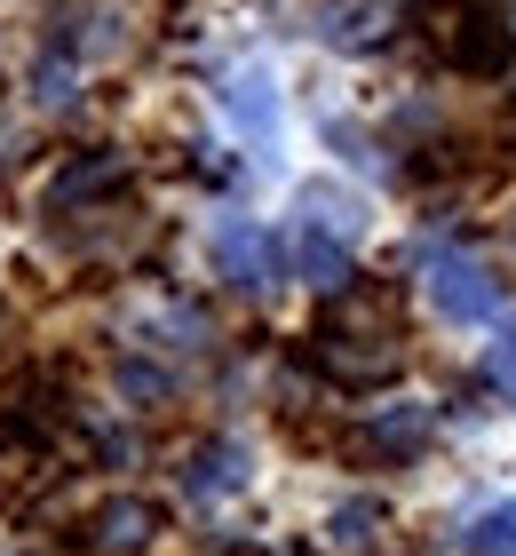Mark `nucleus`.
Returning a JSON list of instances; mask_svg holds the SVG:
<instances>
[{
  "mask_svg": "<svg viewBox=\"0 0 516 556\" xmlns=\"http://www.w3.org/2000/svg\"><path fill=\"white\" fill-rule=\"evenodd\" d=\"M366 231V207L342 184H302L294 191V263L310 287H350V255Z\"/></svg>",
  "mask_w": 516,
  "mask_h": 556,
  "instance_id": "nucleus-1",
  "label": "nucleus"
},
{
  "mask_svg": "<svg viewBox=\"0 0 516 556\" xmlns=\"http://www.w3.org/2000/svg\"><path fill=\"white\" fill-rule=\"evenodd\" d=\"M429 311L437 318H453V326H493L508 311V294H501V278L484 270L477 255H429Z\"/></svg>",
  "mask_w": 516,
  "mask_h": 556,
  "instance_id": "nucleus-2",
  "label": "nucleus"
},
{
  "mask_svg": "<svg viewBox=\"0 0 516 556\" xmlns=\"http://www.w3.org/2000/svg\"><path fill=\"white\" fill-rule=\"evenodd\" d=\"M215 270L230 278V287L263 294V287H278V270H287V247H278L263 223H223L215 231Z\"/></svg>",
  "mask_w": 516,
  "mask_h": 556,
  "instance_id": "nucleus-3",
  "label": "nucleus"
},
{
  "mask_svg": "<svg viewBox=\"0 0 516 556\" xmlns=\"http://www.w3.org/2000/svg\"><path fill=\"white\" fill-rule=\"evenodd\" d=\"M445 56H453V72H469V80H501V72L516 64V33H508V16H493V9L453 16Z\"/></svg>",
  "mask_w": 516,
  "mask_h": 556,
  "instance_id": "nucleus-4",
  "label": "nucleus"
},
{
  "mask_svg": "<svg viewBox=\"0 0 516 556\" xmlns=\"http://www.w3.org/2000/svg\"><path fill=\"white\" fill-rule=\"evenodd\" d=\"M310 366H318L333 390H381V382H398V350H357V334H333V326L310 342Z\"/></svg>",
  "mask_w": 516,
  "mask_h": 556,
  "instance_id": "nucleus-5",
  "label": "nucleus"
},
{
  "mask_svg": "<svg viewBox=\"0 0 516 556\" xmlns=\"http://www.w3.org/2000/svg\"><path fill=\"white\" fill-rule=\"evenodd\" d=\"M127 191V160L119 151H80L56 184H48V215H72L80 199H119Z\"/></svg>",
  "mask_w": 516,
  "mask_h": 556,
  "instance_id": "nucleus-6",
  "label": "nucleus"
},
{
  "mask_svg": "<svg viewBox=\"0 0 516 556\" xmlns=\"http://www.w3.org/2000/svg\"><path fill=\"white\" fill-rule=\"evenodd\" d=\"M151 533H160V509H151V501H136V493H112V501L88 517V541H96L103 556H136Z\"/></svg>",
  "mask_w": 516,
  "mask_h": 556,
  "instance_id": "nucleus-7",
  "label": "nucleus"
},
{
  "mask_svg": "<svg viewBox=\"0 0 516 556\" xmlns=\"http://www.w3.org/2000/svg\"><path fill=\"white\" fill-rule=\"evenodd\" d=\"M429 438V406H381L366 429H357V453H374V462H405V453H421Z\"/></svg>",
  "mask_w": 516,
  "mask_h": 556,
  "instance_id": "nucleus-8",
  "label": "nucleus"
},
{
  "mask_svg": "<svg viewBox=\"0 0 516 556\" xmlns=\"http://www.w3.org/2000/svg\"><path fill=\"white\" fill-rule=\"evenodd\" d=\"M398 16H405V0H342V9L326 16V40H342V48H381L398 33Z\"/></svg>",
  "mask_w": 516,
  "mask_h": 556,
  "instance_id": "nucleus-9",
  "label": "nucleus"
},
{
  "mask_svg": "<svg viewBox=\"0 0 516 556\" xmlns=\"http://www.w3.org/2000/svg\"><path fill=\"white\" fill-rule=\"evenodd\" d=\"M184 485H191L199 501L239 493V485H247V453H239V445H199V453H191V469H184Z\"/></svg>",
  "mask_w": 516,
  "mask_h": 556,
  "instance_id": "nucleus-10",
  "label": "nucleus"
},
{
  "mask_svg": "<svg viewBox=\"0 0 516 556\" xmlns=\"http://www.w3.org/2000/svg\"><path fill=\"white\" fill-rule=\"evenodd\" d=\"M469 556H516V501H493V509L469 517V533H461Z\"/></svg>",
  "mask_w": 516,
  "mask_h": 556,
  "instance_id": "nucleus-11",
  "label": "nucleus"
},
{
  "mask_svg": "<svg viewBox=\"0 0 516 556\" xmlns=\"http://www.w3.org/2000/svg\"><path fill=\"white\" fill-rule=\"evenodd\" d=\"M263 88H270L263 72H239V88H230V112H239L247 128H270V96Z\"/></svg>",
  "mask_w": 516,
  "mask_h": 556,
  "instance_id": "nucleus-12",
  "label": "nucleus"
},
{
  "mask_svg": "<svg viewBox=\"0 0 516 556\" xmlns=\"http://www.w3.org/2000/svg\"><path fill=\"white\" fill-rule=\"evenodd\" d=\"M119 382H127V397H167V390H175V382H167L160 366H127Z\"/></svg>",
  "mask_w": 516,
  "mask_h": 556,
  "instance_id": "nucleus-13",
  "label": "nucleus"
},
{
  "mask_svg": "<svg viewBox=\"0 0 516 556\" xmlns=\"http://www.w3.org/2000/svg\"><path fill=\"white\" fill-rule=\"evenodd\" d=\"M493 382H501V390H508V397H516V334H508V342H501V350H493Z\"/></svg>",
  "mask_w": 516,
  "mask_h": 556,
  "instance_id": "nucleus-14",
  "label": "nucleus"
},
{
  "mask_svg": "<svg viewBox=\"0 0 516 556\" xmlns=\"http://www.w3.org/2000/svg\"><path fill=\"white\" fill-rule=\"evenodd\" d=\"M366 525H374V509H342L333 517V541H366Z\"/></svg>",
  "mask_w": 516,
  "mask_h": 556,
  "instance_id": "nucleus-15",
  "label": "nucleus"
},
{
  "mask_svg": "<svg viewBox=\"0 0 516 556\" xmlns=\"http://www.w3.org/2000/svg\"><path fill=\"white\" fill-rule=\"evenodd\" d=\"M223 556H263V548H247V541H239V548H223Z\"/></svg>",
  "mask_w": 516,
  "mask_h": 556,
  "instance_id": "nucleus-16",
  "label": "nucleus"
}]
</instances>
